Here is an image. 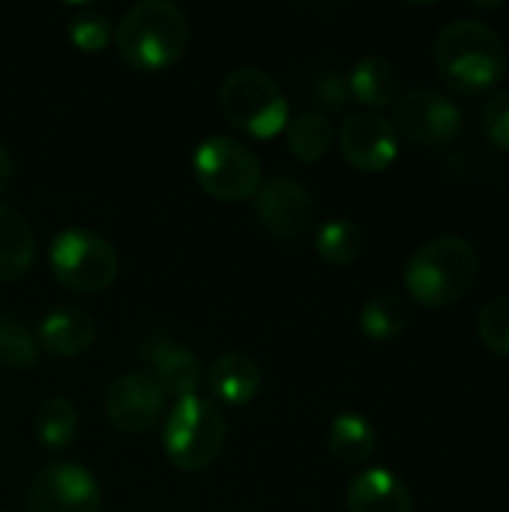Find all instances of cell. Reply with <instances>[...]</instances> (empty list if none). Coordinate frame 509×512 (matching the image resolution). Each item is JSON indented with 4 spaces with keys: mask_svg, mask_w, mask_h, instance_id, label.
<instances>
[{
    "mask_svg": "<svg viewBox=\"0 0 509 512\" xmlns=\"http://www.w3.org/2000/svg\"><path fill=\"white\" fill-rule=\"evenodd\" d=\"M435 69L441 81L462 96H483L495 90L509 66L504 36L483 18H453L435 36Z\"/></svg>",
    "mask_w": 509,
    "mask_h": 512,
    "instance_id": "1",
    "label": "cell"
},
{
    "mask_svg": "<svg viewBox=\"0 0 509 512\" xmlns=\"http://www.w3.org/2000/svg\"><path fill=\"white\" fill-rule=\"evenodd\" d=\"M480 276V252L462 234H441L426 240L405 261L402 279L414 303L426 309H447L462 303Z\"/></svg>",
    "mask_w": 509,
    "mask_h": 512,
    "instance_id": "2",
    "label": "cell"
},
{
    "mask_svg": "<svg viewBox=\"0 0 509 512\" xmlns=\"http://www.w3.org/2000/svg\"><path fill=\"white\" fill-rule=\"evenodd\" d=\"M192 39L189 15L174 0H138L114 27V45L126 66L159 72L174 66Z\"/></svg>",
    "mask_w": 509,
    "mask_h": 512,
    "instance_id": "3",
    "label": "cell"
},
{
    "mask_svg": "<svg viewBox=\"0 0 509 512\" xmlns=\"http://www.w3.org/2000/svg\"><path fill=\"white\" fill-rule=\"evenodd\" d=\"M222 117L255 135V138H273L288 126V99L279 81L258 69V66H237L231 69L216 93Z\"/></svg>",
    "mask_w": 509,
    "mask_h": 512,
    "instance_id": "4",
    "label": "cell"
},
{
    "mask_svg": "<svg viewBox=\"0 0 509 512\" xmlns=\"http://www.w3.org/2000/svg\"><path fill=\"white\" fill-rule=\"evenodd\" d=\"M225 438H228L225 414L210 399H201L198 393L177 399L162 429L165 456L180 471H204L207 465H213L225 447Z\"/></svg>",
    "mask_w": 509,
    "mask_h": 512,
    "instance_id": "5",
    "label": "cell"
},
{
    "mask_svg": "<svg viewBox=\"0 0 509 512\" xmlns=\"http://www.w3.org/2000/svg\"><path fill=\"white\" fill-rule=\"evenodd\" d=\"M192 174L219 201H246L264 183L258 153L231 135H207L192 153Z\"/></svg>",
    "mask_w": 509,
    "mask_h": 512,
    "instance_id": "6",
    "label": "cell"
},
{
    "mask_svg": "<svg viewBox=\"0 0 509 512\" xmlns=\"http://www.w3.org/2000/svg\"><path fill=\"white\" fill-rule=\"evenodd\" d=\"M48 267L60 285L78 294H99L117 279L114 246L90 228H63L48 246Z\"/></svg>",
    "mask_w": 509,
    "mask_h": 512,
    "instance_id": "7",
    "label": "cell"
},
{
    "mask_svg": "<svg viewBox=\"0 0 509 512\" xmlns=\"http://www.w3.org/2000/svg\"><path fill=\"white\" fill-rule=\"evenodd\" d=\"M393 126L399 135L420 147H441L462 135L465 129V111L459 102L441 90L432 87H414L405 90L396 102Z\"/></svg>",
    "mask_w": 509,
    "mask_h": 512,
    "instance_id": "8",
    "label": "cell"
},
{
    "mask_svg": "<svg viewBox=\"0 0 509 512\" xmlns=\"http://www.w3.org/2000/svg\"><path fill=\"white\" fill-rule=\"evenodd\" d=\"M255 216L270 237L282 243H294L312 231L318 216V201L303 180L279 174L261 183V189L255 192Z\"/></svg>",
    "mask_w": 509,
    "mask_h": 512,
    "instance_id": "9",
    "label": "cell"
},
{
    "mask_svg": "<svg viewBox=\"0 0 509 512\" xmlns=\"http://www.w3.org/2000/svg\"><path fill=\"white\" fill-rule=\"evenodd\" d=\"M27 507L30 512H99L102 489L87 468L75 462H51L30 480Z\"/></svg>",
    "mask_w": 509,
    "mask_h": 512,
    "instance_id": "10",
    "label": "cell"
},
{
    "mask_svg": "<svg viewBox=\"0 0 509 512\" xmlns=\"http://www.w3.org/2000/svg\"><path fill=\"white\" fill-rule=\"evenodd\" d=\"M162 411H165V393L147 369L117 375L105 390V414L111 426L126 435H141L153 429Z\"/></svg>",
    "mask_w": 509,
    "mask_h": 512,
    "instance_id": "11",
    "label": "cell"
},
{
    "mask_svg": "<svg viewBox=\"0 0 509 512\" xmlns=\"http://www.w3.org/2000/svg\"><path fill=\"white\" fill-rule=\"evenodd\" d=\"M141 357L147 363V372L156 378L165 396L186 399L198 393V384L204 381V366L195 351H189L183 342H177L165 330H150L141 336Z\"/></svg>",
    "mask_w": 509,
    "mask_h": 512,
    "instance_id": "12",
    "label": "cell"
},
{
    "mask_svg": "<svg viewBox=\"0 0 509 512\" xmlns=\"http://www.w3.org/2000/svg\"><path fill=\"white\" fill-rule=\"evenodd\" d=\"M339 147L342 156L357 168V171H387L396 156H399V132L393 120L375 114V111H357L342 123L339 132Z\"/></svg>",
    "mask_w": 509,
    "mask_h": 512,
    "instance_id": "13",
    "label": "cell"
},
{
    "mask_svg": "<svg viewBox=\"0 0 509 512\" xmlns=\"http://www.w3.org/2000/svg\"><path fill=\"white\" fill-rule=\"evenodd\" d=\"M210 396L228 408H243L249 405L264 381V372L258 366V360L246 351H225L219 354L210 369L204 372Z\"/></svg>",
    "mask_w": 509,
    "mask_h": 512,
    "instance_id": "14",
    "label": "cell"
},
{
    "mask_svg": "<svg viewBox=\"0 0 509 512\" xmlns=\"http://www.w3.org/2000/svg\"><path fill=\"white\" fill-rule=\"evenodd\" d=\"M348 512H414V498L390 468H366L345 489Z\"/></svg>",
    "mask_w": 509,
    "mask_h": 512,
    "instance_id": "15",
    "label": "cell"
},
{
    "mask_svg": "<svg viewBox=\"0 0 509 512\" xmlns=\"http://www.w3.org/2000/svg\"><path fill=\"white\" fill-rule=\"evenodd\" d=\"M348 90H351V99H357L369 108L396 105L405 93L402 69L384 54H366L351 66Z\"/></svg>",
    "mask_w": 509,
    "mask_h": 512,
    "instance_id": "16",
    "label": "cell"
},
{
    "mask_svg": "<svg viewBox=\"0 0 509 512\" xmlns=\"http://www.w3.org/2000/svg\"><path fill=\"white\" fill-rule=\"evenodd\" d=\"M96 339V321L84 309L75 306H60L48 312L39 321V351H48L54 357H78L84 354Z\"/></svg>",
    "mask_w": 509,
    "mask_h": 512,
    "instance_id": "17",
    "label": "cell"
},
{
    "mask_svg": "<svg viewBox=\"0 0 509 512\" xmlns=\"http://www.w3.org/2000/svg\"><path fill=\"white\" fill-rule=\"evenodd\" d=\"M36 258V237L30 222L15 210L0 204V282H18Z\"/></svg>",
    "mask_w": 509,
    "mask_h": 512,
    "instance_id": "18",
    "label": "cell"
},
{
    "mask_svg": "<svg viewBox=\"0 0 509 512\" xmlns=\"http://www.w3.org/2000/svg\"><path fill=\"white\" fill-rule=\"evenodd\" d=\"M330 453L336 456L339 465L348 468H360L375 456L378 447V432L372 426L369 417L357 414V411H345L330 423V435H327Z\"/></svg>",
    "mask_w": 509,
    "mask_h": 512,
    "instance_id": "19",
    "label": "cell"
},
{
    "mask_svg": "<svg viewBox=\"0 0 509 512\" xmlns=\"http://www.w3.org/2000/svg\"><path fill=\"white\" fill-rule=\"evenodd\" d=\"M411 306L399 291H381L369 297L360 309V330L372 342H393L405 333Z\"/></svg>",
    "mask_w": 509,
    "mask_h": 512,
    "instance_id": "20",
    "label": "cell"
},
{
    "mask_svg": "<svg viewBox=\"0 0 509 512\" xmlns=\"http://www.w3.org/2000/svg\"><path fill=\"white\" fill-rule=\"evenodd\" d=\"M285 141L300 162H318L333 147V123L324 111H300L288 120Z\"/></svg>",
    "mask_w": 509,
    "mask_h": 512,
    "instance_id": "21",
    "label": "cell"
},
{
    "mask_svg": "<svg viewBox=\"0 0 509 512\" xmlns=\"http://www.w3.org/2000/svg\"><path fill=\"white\" fill-rule=\"evenodd\" d=\"M78 432V411L66 396H51L36 408L33 435L45 450H63Z\"/></svg>",
    "mask_w": 509,
    "mask_h": 512,
    "instance_id": "22",
    "label": "cell"
},
{
    "mask_svg": "<svg viewBox=\"0 0 509 512\" xmlns=\"http://www.w3.org/2000/svg\"><path fill=\"white\" fill-rule=\"evenodd\" d=\"M363 246H366V234L351 219H330L315 234L318 255L330 264H339V267L354 264L363 255Z\"/></svg>",
    "mask_w": 509,
    "mask_h": 512,
    "instance_id": "23",
    "label": "cell"
},
{
    "mask_svg": "<svg viewBox=\"0 0 509 512\" xmlns=\"http://www.w3.org/2000/svg\"><path fill=\"white\" fill-rule=\"evenodd\" d=\"M66 36L75 48L87 51V54H96L102 51L111 36H114V24L111 18L102 12V9H93V6H84L78 9L69 21H66Z\"/></svg>",
    "mask_w": 509,
    "mask_h": 512,
    "instance_id": "24",
    "label": "cell"
},
{
    "mask_svg": "<svg viewBox=\"0 0 509 512\" xmlns=\"http://www.w3.org/2000/svg\"><path fill=\"white\" fill-rule=\"evenodd\" d=\"M39 360L36 336L15 318L0 315V363L9 369H33Z\"/></svg>",
    "mask_w": 509,
    "mask_h": 512,
    "instance_id": "25",
    "label": "cell"
},
{
    "mask_svg": "<svg viewBox=\"0 0 509 512\" xmlns=\"http://www.w3.org/2000/svg\"><path fill=\"white\" fill-rule=\"evenodd\" d=\"M477 336L495 354L509 360V294H498L477 312Z\"/></svg>",
    "mask_w": 509,
    "mask_h": 512,
    "instance_id": "26",
    "label": "cell"
},
{
    "mask_svg": "<svg viewBox=\"0 0 509 512\" xmlns=\"http://www.w3.org/2000/svg\"><path fill=\"white\" fill-rule=\"evenodd\" d=\"M480 129L489 138V144H495L498 150L509 153V90L495 93L480 114Z\"/></svg>",
    "mask_w": 509,
    "mask_h": 512,
    "instance_id": "27",
    "label": "cell"
},
{
    "mask_svg": "<svg viewBox=\"0 0 509 512\" xmlns=\"http://www.w3.org/2000/svg\"><path fill=\"white\" fill-rule=\"evenodd\" d=\"M315 99L330 108V111H342L351 102V90H348V78L336 69H324L315 75Z\"/></svg>",
    "mask_w": 509,
    "mask_h": 512,
    "instance_id": "28",
    "label": "cell"
},
{
    "mask_svg": "<svg viewBox=\"0 0 509 512\" xmlns=\"http://www.w3.org/2000/svg\"><path fill=\"white\" fill-rule=\"evenodd\" d=\"M12 171H15V159H12L9 147H3V144H0V192L9 186V180H12Z\"/></svg>",
    "mask_w": 509,
    "mask_h": 512,
    "instance_id": "29",
    "label": "cell"
},
{
    "mask_svg": "<svg viewBox=\"0 0 509 512\" xmlns=\"http://www.w3.org/2000/svg\"><path fill=\"white\" fill-rule=\"evenodd\" d=\"M0 512H9V510H0Z\"/></svg>",
    "mask_w": 509,
    "mask_h": 512,
    "instance_id": "30",
    "label": "cell"
}]
</instances>
